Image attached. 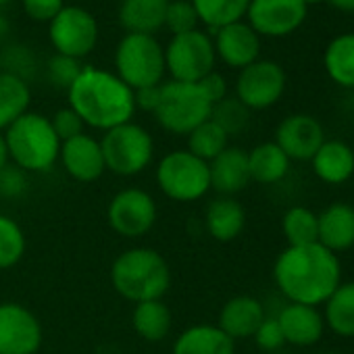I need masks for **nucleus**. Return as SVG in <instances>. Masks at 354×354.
I'll return each instance as SVG.
<instances>
[{
  "mask_svg": "<svg viewBox=\"0 0 354 354\" xmlns=\"http://www.w3.org/2000/svg\"><path fill=\"white\" fill-rule=\"evenodd\" d=\"M69 106L82 117L84 125L109 131L129 123L136 113L133 90L117 73L84 67L75 84L67 90Z\"/></svg>",
  "mask_w": 354,
  "mask_h": 354,
  "instance_id": "obj_2",
  "label": "nucleus"
},
{
  "mask_svg": "<svg viewBox=\"0 0 354 354\" xmlns=\"http://www.w3.org/2000/svg\"><path fill=\"white\" fill-rule=\"evenodd\" d=\"M9 5V0H0V9H3V7H7Z\"/></svg>",
  "mask_w": 354,
  "mask_h": 354,
  "instance_id": "obj_49",
  "label": "nucleus"
},
{
  "mask_svg": "<svg viewBox=\"0 0 354 354\" xmlns=\"http://www.w3.org/2000/svg\"><path fill=\"white\" fill-rule=\"evenodd\" d=\"M50 123H53V127H55V131H57V136H59L61 142L71 140L75 136H82L84 133V127H86L84 121H82V117L71 106L57 111L55 117L50 119Z\"/></svg>",
  "mask_w": 354,
  "mask_h": 354,
  "instance_id": "obj_39",
  "label": "nucleus"
},
{
  "mask_svg": "<svg viewBox=\"0 0 354 354\" xmlns=\"http://www.w3.org/2000/svg\"><path fill=\"white\" fill-rule=\"evenodd\" d=\"M82 69L84 67L80 65L77 59H71V57H65V55H57L48 63V77H50V82L57 88L69 90L75 84V80L80 77Z\"/></svg>",
  "mask_w": 354,
  "mask_h": 354,
  "instance_id": "obj_38",
  "label": "nucleus"
},
{
  "mask_svg": "<svg viewBox=\"0 0 354 354\" xmlns=\"http://www.w3.org/2000/svg\"><path fill=\"white\" fill-rule=\"evenodd\" d=\"M173 354H236V342L217 325L198 323L175 337Z\"/></svg>",
  "mask_w": 354,
  "mask_h": 354,
  "instance_id": "obj_23",
  "label": "nucleus"
},
{
  "mask_svg": "<svg viewBox=\"0 0 354 354\" xmlns=\"http://www.w3.org/2000/svg\"><path fill=\"white\" fill-rule=\"evenodd\" d=\"M28 248L24 227L9 215L0 213V271L13 269L21 263Z\"/></svg>",
  "mask_w": 354,
  "mask_h": 354,
  "instance_id": "obj_34",
  "label": "nucleus"
},
{
  "mask_svg": "<svg viewBox=\"0 0 354 354\" xmlns=\"http://www.w3.org/2000/svg\"><path fill=\"white\" fill-rule=\"evenodd\" d=\"M7 34H9V21H7V17L0 15V40H3Z\"/></svg>",
  "mask_w": 354,
  "mask_h": 354,
  "instance_id": "obj_47",
  "label": "nucleus"
},
{
  "mask_svg": "<svg viewBox=\"0 0 354 354\" xmlns=\"http://www.w3.org/2000/svg\"><path fill=\"white\" fill-rule=\"evenodd\" d=\"M28 188V180H26V171H21L19 167H5L0 171V196L5 198H17L26 192Z\"/></svg>",
  "mask_w": 354,
  "mask_h": 354,
  "instance_id": "obj_40",
  "label": "nucleus"
},
{
  "mask_svg": "<svg viewBox=\"0 0 354 354\" xmlns=\"http://www.w3.org/2000/svg\"><path fill=\"white\" fill-rule=\"evenodd\" d=\"M32 92L28 82L11 73L0 71V133H5L21 115L28 113Z\"/></svg>",
  "mask_w": 354,
  "mask_h": 354,
  "instance_id": "obj_29",
  "label": "nucleus"
},
{
  "mask_svg": "<svg viewBox=\"0 0 354 354\" xmlns=\"http://www.w3.org/2000/svg\"><path fill=\"white\" fill-rule=\"evenodd\" d=\"M290 158L275 142H263L248 152L250 180L263 186L281 182L290 171Z\"/></svg>",
  "mask_w": 354,
  "mask_h": 354,
  "instance_id": "obj_26",
  "label": "nucleus"
},
{
  "mask_svg": "<svg viewBox=\"0 0 354 354\" xmlns=\"http://www.w3.org/2000/svg\"><path fill=\"white\" fill-rule=\"evenodd\" d=\"M190 3L194 5L198 19L217 32L225 26L242 21L250 0H190Z\"/></svg>",
  "mask_w": 354,
  "mask_h": 354,
  "instance_id": "obj_31",
  "label": "nucleus"
},
{
  "mask_svg": "<svg viewBox=\"0 0 354 354\" xmlns=\"http://www.w3.org/2000/svg\"><path fill=\"white\" fill-rule=\"evenodd\" d=\"M323 67L333 84L354 90V32L329 40L323 53Z\"/></svg>",
  "mask_w": 354,
  "mask_h": 354,
  "instance_id": "obj_27",
  "label": "nucleus"
},
{
  "mask_svg": "<svg viewBox=\"0 0 354 354\" xmlns=\"http://www.w3.org/2000/svg\"><path fill=\"white\" fill-rule=\"evenodd\" d=\"M111 283L121 298L133 304L162 300L171 288V267L154 248H127L111 265Z\"/></svg>",
  "mask_w": 354,
  "mask_h": 354,
  "instance_id": "obj_3",
  "label": "nucleus"
},
{
  "mask_svg": "<svg viewBox=\"0 0 354 354\" xmlns=\"http://www.w3.org/2000/svg\"><path fill=\"white\" fill-rule=\"evenodd\" d=\"M323 248L339 254L354 246V207L348 203H333L319 213V240Z\"/></svg>",
  "mask_w": 354,
  "mask_h": 354,
  "instance_id": "obj_21",
  "label": "nucleus"
},
{
  "mask_svg": "<svg viewBox=\"0 0 354 354\" xmlns=\"http://www.w3.org/2000/svg\"><path fill=\"white\" fill-rule=\"evenodd\" d=\"M117 77L133 92L160 86L165 75V50L152 36L127 34L115 53Z\"/></svg>",
  "mask_w": 354,
  "mask_h": 354,
  "instance_id": "obj_8",
  "label": "nucleus"
},
{
  "mask_svg": "<svg viewBox=\"0 0 354 354\" xmlns=\"http://www.w3.org/2000/svg\"><path fill=\"white\" fill-rule=\"evenodd\" d=\"M252 337H254L257 346L263 350H277L286 344L281 327L275 317H265V321L261 323V327L257 329V333Z\"/></svg>",
  "mask_w": 354,
  "mask_h": 354,
  "instance_id": "obj_41",
  "label": "nucleus"
},
{
  "mask_svg": "<svg viewBox=\"0 0 354 354\" xmlns=\"http://www.w3.org/2000/svg\"><path fill=\"white\" fill-rule=\"evenodd\" d=\"M304 3H306V7H310V5H321L325 0H304Z\"/></svg>",
  "mask_w": 354,
  "mask_h": 354,
  "instance_id": "obj_48",
  "label": "nucleus"
},
{
  "mask_svg": "<svg viewBox=\"0 0 354 354\" xmlns=\"http://www.w3.org/2000/svg\"><path fill=\"white\" fill-rule=\"evenodd\" d=\"M327 3L342 13H354V0H327Z\"/></svg>",
  "mask_w": 354,
  "mask_h": 354,
  "instance_id": "obj_45",
  "label": "nucleus"
},
{
  "mask_svg": "<svg viewBox=\"0 0 354 354\" xmlns=\"http://www.w3.org/2000/svg\"><path fill=\"white\" fill-rule=\"evenodd\" d=\"M290 160H310L325 142L321 121L306 113H294L281 119L273 140Z\"/></svg>",
  "mask_w": 354,
  "mask_h": 354,
  "instance_id": "obj_15",
  "label": "nucleus"
},
{
  "mask_svg": "<svg viewBox=\"0 0 354 354\" xmlns=\"http://www.w3.org/2000/svg\"><path fill=\"white\" fill-rule=\"evenodd\" d=\"M265 321V308L259 298L240 294L230 298L219 310L217 327L227 333L234 342L248 339L257 333L261 323Z\"/></svg>",
  "mask_w": 354,
  "mask_h": 354,
  "instance_id": "obj_19",
  "label": "nucleus"
},
{
  "mask_svg": "<svg viewBox=\"0 0 354 354\" xmlns=\"http://www.w3.org/2000/svg\"><path fill=\"white\" fill-rule=\"evenodd\" d=\"M169 0H123L119 7V21L129 34L152 36L165 28Z\"/></svg>",
  "mask_w": 354,
  "mask_h": 354,
  "instance_id": "obj_25",
  "label": "nucleus"
},
{
  "mask_svg": "<svg viewBox=\"0 0 354 354\" xmlns=\"http://www.w3.org/2000/svg\"><path fill=\"white\" fill-rule=\"evenodd\" d=\"M42 339L36 313L19 302H0V354H38Z\"/></svg>",
  "mask_w": 354,
  "mask_h": 354,
  "instance_id": "obj_13",
  "label": "nucleus"
},
{
  "mask_svg": "<svg viewBox=\"0 0 354 354\" xmlns=\"http://www.w3.org/2000/svg\"><path fill=\"white\" fill-rule=\"evenodd\" d=\"M215 55L234 69H244L259 61L261 55V36L244 21L225 26L217 30L215 36Z\"/></svg>",
  "mask_w": 354,
  "mask_h": 354,
  "instance_id": "obj_17",
  "label": "nucleus"
},
{
  "mask_svg": "<svg viewBox=\"0 0 354 354\" xmlns=\"http://www.w3.org/2000/svg\"><path fill=\"white\" fill-rule=\"evenodd\" d=\"M201 90L205 92V96L211 100V104H217L221 102L225 96H227V82L221 73L217 71H211L209 75H205L201 82H198Z\"/></svg>",
  "mask_w": 354,
  "mask_h": 354,
  "instance_id": "obj_43",
  "label": "nucleus"
},
{
  "mask_svg": "<svg viewBox=\"0 0 354 354\" xmlns=\"http://www.w3.org/2000/svg\"><path fill=\"white\" fill-rule=\"evenodd\" d=\"M211 190L221 196H234L252 182L248 171V152L238 146H227L217 158L209 162Z\"/></svg>",
  "mask_w": 354,
  "mask_h": 354,
  "instance_id": "obj_20",
  "label": "nucleus"
},
{
  "mask_svg": "<svg viewBox=\"0 0 354 354\" xmlns=\"http://www.w3.org/2000/svg\"><path fill=\"white\" fill-rule=\"evenodd\" d=\"M215 46L213 40L194 30L188 34L173 36L165 50V69L175 82L198 84L205 75L215 71Z\"/></svg>",
  "mask_w": 354,
  "mask_h": 354,
  "instance_id": "obj_9",
  "label": "nucleus"
},
{
  "mask_svg": "<svg viewBox=\"0 0 354 354\" xmlns=\"http://www.w3.org/2000/svg\"><path fill=\"white\" fill-rule=\"evenodd\" d=\"M50 42L57 55L82 59L90 55L98 42V24L82 7H63L61 13L50 21Z\"/></svg>",
  "mask_w": 354,
  "mask_h": 354,
  "instance_id": "obj_12",
  "label": "nucleus"
},
{
  "mask_svg": "<svg viewBox=\"0 0 354 354\" xmlns=\"http://www.w3.org/2000/svg\"><path fill=\"white\" fill-rule=\"evenodd\" d=\"M273 279L290 302L319 306L342 283V265L321 244L288 246L273 265Z\"/></svg>",
  "mask_w": 354,
  "mask_h": 354,
  "instance_id": "obj_1",
  "label": "nucleus"
},
{
  "mask_svg": "<svg viewBox=\"0 0 354 354\" xmlns=\"http://www.w3.org/2000/svg\"><path fill=\"white\" fill-rule=\"evenodd\" d=\"M281 232L288 246L317 244L319 240V215L306 207H292L281 217Z\"/></svg>",
  "mask_w": 354,
  "mask_h": 354,
  "instance_id": "obj_32",
  "label": "nucleus"
},
{
  "mask_svg": "<svg viewBox=\"0 0 354 354\" xmlns=\"http://www.w3.org/2000/svg\"><path fill=\"white\" fill-rule=\"evenodd\" d=\"M325 327L339 337H354V281H342L325 300Z\"/></svg>",
  "mask_w": 354,
  "mask_h": 354,
  "instance_id": "obj_30",
  "label": "nucleus"
},
{
  "mask_svg": "<svg viewBox=\"0 0 354 354\" xmlns=\"http://www.w3.org/2000/svg\"><path fill=\"white\" fill-rule=\"evenodd\" d=\"M3 136L11 162L26 173H46L59 162L61 140L50 119L40 113L28 111Z\"/></svg>",
  "mask_w": 354,
  "mask_h": 354,
  "instance_id": "obj_4",
  "label": "nucleus"
},
{
  "mask_svg": "<svg viewBox=\"0 0 354 354\" xmlns=\"http://www.w3.org/2000/svg\"><path fill=\"white\" fill-rule=\"evenodd\" d=\"M310 165L321 182L339 186L354 175V150L342 140H325L310 158Z\"/></svg>",
  "mask_w": 354,
  "mask_h": 354,
  "instance_id": "obj_22",
  "label": "nucleus"
},
{
  "mask_svg": "<svg viewBox=\"0 0 354 354\" xmlns=\"http://www.w3.org/2000/svg\"><path fill=\"white\" fill-rule=\"evenodd\" d=\"M211 111L213 104L198 84L175 80L160 84L154 117L165 131L175 136H188L198 125L211 119Z\"/></svg>",
  "mask_w": 354,
  "mask_h": 354,
  "instance_id": "obj_5",
  "label": "nucleus"
},
{
  "mask_svg": "<svg viewBox=\"0 0 354 354\" xmlns=\"http://www.w3.org/2000/svg\"><path fill=\"white\" fill-rule=\"evenodd\" d=\"M308 15L304 0H250L248 26L267 38H286L294 34Z\"/></svg>",
  "mask_w": 354,
  "mask_h": 354,
  "instance_id": "obj_14",
  "label": "nucleus"
},
{
  "mask_svg": "<svg viewBox=\"0 0 354 354\" xmlns=\"http://www.w3.org/2000/svg\"><path fill=\"white\" fill-rule=\"evenodd\" d=\"M158 92H160V86H152V88L136 90V92H133L136 109H142V111H150V113H154V109H156V104H158Z\"/></svg>",
  "mask_w": 354,
  "mask_h": 354,
  "instance_id": "obj_44",
  "label": "nucleus"
},
{
  "mask_svg": "<svg viewBox=\"0 0 354 354\" xmlns=\"http://www.w3.org/2000/svg\"><path fill=\"white\" fill-rule=\"evenodd\" d=\"M133 331L146 342H162L173 327V313L162 300H148L133 304L131 313Z\"/></svg>",
  "mask_w": 354,
  "mask_h": 354,
  "instance_id": "obj_28",
  "label": "nucleus"
},
{
  "mask_svg": "<svg viewBox=\"0 0 354 354\" xmlns=\"http://www.w3.org/2000/svg\"><path fill=\"white\" fill-rule=\"evenodd\" d=\"M198 21L201 19L190 0H175V3H169L167 15H165V28H169L175 36L194 32Z\"/></svg>",
  "mask_w": 354,
  "mask_h": 354,
  "instance_id": "obj_36",
  "label": "nucleus"
},
{
  "mask_svg": "<svg viewBox=\"0 0 354 354\" xmlns=\"http://www.w3.org/2000/svg\"><path fill=\"white\" fill-rule=\"evenodd\" d=\"M275 319L281 327L286 344L298 348L315 346L325 333V319L317 306L290 302L279 310Z\"/></svg>",
  "mask_w": 354,
  "mask_h": 354,
  "instance_id": "obj_18",
  "label": "nucleus"
},
{
  "mask_svg": "<svg viewBox=\"0 0 354 354\" xmlns=\"http://www.w3.org/2000/svg\"><path fill=\"white\" fill-rule=\"evenodd\" d=\"M227 146H230V136L213 119L205 121L203 125H198L194 131L188 133V152H192L194 156L207 162L217 158Z\"/></svg>",
  "mask_w": 354,
  "mask_h": 354,
  "instance_id": "obj_33",
  "label": "nucleus"
},
{
  "mask_svg": "<svg viewBox=\"0 0 354 354\" xmlns=\"http://www.w3.org/2000/svg\"><path fill=\"white\" fill-rule=\"evenodd\" d=\"M24 9L28 17L34 21H53L61 9H63V0H24Z\"/></svg>",
  "mask_w": 354,
  "mask_h": 354,
  "instance_id": "obj_42",
  "label": "nucleus"
},
{
  "mask_svg": "<svg viewBox=\"0 0 354 354\" xmlns=\"http://www.w3.org/2000/svg\"><path fill=\"white\" fill-rule=\"evenodd\" d=\"M250 115H252V111H248L238 98H230V96H225L221 102L213 104V111H211V119L230 138L242 133L250 125Z\"/></svg>",
  "mask_w": 354,
  "mask_h": 354,
  "instance_id": "obj_35",
  "label": "nucleus"
},
{
  "mask_svg": "<svg viewBox=\"0 0 354 354\" xmlns=\"http://www.w3.org/2000/svg\"><path fill=\"white\" fill-rule=\"evenodd\" d=\"M286 71L275 61H254L240 69L236 80V98L248 111H265L279 102L286 92Z\"/></svg>",
  "mask_w": 354,
  "mask_h": 354,
  "instance_id": "obj_11",
  "label": "nucleus"
},
{
  "mask_svg": "<svg viewBox=\"0 0 354 354\" xmlns=\"http://www.w3.org/2000/svg\"><path fill=\"white\" fill-rule=\"evenodd\" d=\"M323 354H339V352H323Z\"/></svg>",
  "mask_w": 354,
  "mask_h": 354,
  "instance_id": "obj_50",
  "label": "nucleus"
},
{
  "mask_svg": "<svg viewBox=\"0 0 354 354\" xmlns=\"http://www.w3.org/2000/svg\"><path fill=\"white\" fill-rule=\"evenodd\" d=\"M59 162L63 165L65 173L71 180L80 184H92L100 180L106 171L100 140H96L94 136H88L86 131L82 136L61 142Z\"/></svg>",
  "mask_w": 354,
  "mask_h": 354,
  "instance_id": "obj_16",
  "label": "nucleus"
},
{
  "mask_svg": "<svg viewBox=\"0 0 354 354\" xmlns=\"http://www.w3.org/2000/svg\"><path fill=\"white\" fill-rule=\"evenodd\" d=\"M34 55L26 48V46H9L0 55V71L11 73L15 77H21L24 82L28 80V75L34 71Z\"/></svg>",
  "mask_w": 354,
  "mask_h": 354,
  "instance_id": "obj_37",
  "label": "nucleus"
},
{
  "mask_svg": "<svg viewBox=\"0 0 354 354\" xmlns=\"http://www.w3.org/2000/svg\"><path fill=\"white\" fill-rule=\"evenodd\" d=\"M156 215L158 211L152 194L142 188H125L117 192L106 209L111 230L127 240H138L146 236L154 227Z\"/></svg>",
  "mask_w": 354,
  "mask_h": 354,
  "instance_id": "obj_10",
  "label": "nucleus"
},
{
  "mask_svg": "<svg viewBox=\"0 0 354 354\" xmlns=\"http://www.w3.org/2000/svg\"><path fill=\"white\" fill-rule=\"evenodd\" d=\"M246 225V211L234 196L215 198L205 213V227L217 242H234Z\"/></svg>",
  "mask_w": 354,
  "mask_h": 354,
  "instance_id": "obj_24",
  "label": "nucleus"
},
{
  "mask_svg": "<svg viewBox=\"0 0 354 354\" xmlns=\"http://www.w3.org/2000/svg\"><path fill=\"white\" fill-rule=\"evenodd\" d=\"M11 158H9V148H7V142H5V136L0 133V171L5 167H9Z\"/></svg>",
  "mask_w": 354,
  "mask_h": 354,
  "instance_id": "obj_46",
  "label": "nucleus"
},
{
  "mask_svg": "<svg viewBox=\"0 0 354 354\" xmlns=\"http://www.w3.org/2000/svg\"><path fill=\"white\" fill-rule=\"evenodd\" d=\"M156 186L173 203H196L211 192L209 162L188 150H171L156 165Z\"/></svg>",
  "mask_w": 354,
  "mask_h": 354,
  "instance_id": "obj_6",
  "label": "nucleus"
},
{
  "mask_svg": "<svg viewBox=\"0 0 354 354\" xmlns=\"http://www.w3.org/2000/svg\"><path fill=\"white\" fill-rule=\"evenodd\" d=\"M100 148L106 171L119 177L140 175L154 158V140L150 131L133 121L104 131Z\"/></svg>",
  "mask_w": 354,
  "mask_h": 354,
  "instance_id": "obj_7",
  "label": "nucleus"
}]
</instances>
